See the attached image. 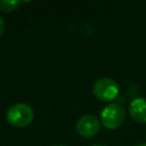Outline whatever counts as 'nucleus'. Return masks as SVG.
I'll list each match as a JSON object with an SVG mask.
<instances>
[{
  "label": "nucleus",
  "mask_w": 146,
  "mask_h": 146,
  "mask_svg": "<svg viewBox=\"0 0 146 146\" xmlns=\"http://www.w3.org/2000/svg\"><path fill=\"white\" fill-rule=\"evenodd\" d=\"M6 119L10 125L15 128H24L32 123L34 119V112L27 104L18 103L9 107Z\"/></svg>",
  "instance_id": "1"
},
{
  "label": "nucleus",
  "mask_w": 146,
  "mask_h": 146,
  "mask_svg": "<svg viewBox=\"0 0 146 146\" xmlns=\"http://www.w3.org/2000/svg\"><path fill=\"white\" fill-rule=\"evenodd\" d=\"M124 117H125V112L120 103H110L103 108L100 113L102 123L108 130H114L120 128L121 124L124 122Z\"/></svg>",
  "instance_id": "2"
},
{
  "label": "nucleus",
  "mask_w": 146,
  "mask_h": 146,
  "mask_svg": "<svg viewBox=\"0 0 146 146\" xmlns=\"http://www.w3.org/2000/svg\"><path fill=\"white\" fill-rule=\"evenodd\" d=\"M119 84L110 78H102L97 80L92 87V92L96 98L102 102H112L119 95Z\"/></svg>",
  "instance_id": "3"
},
{
  "label": "nucleus",
  "mask_w": 146,
  "mask_h": 146,
  "mask_svg": "<svg viewBox=\"0 0 146 146\" xmlns=\"http://www.w3.org/2000/svg\"><path fill=\"white\" fill-rule=\"evenodd\" d=\"M100 129V122L97 119V116L87 114L81 116L76 122V131L80 136L84 138L94 137L98 133Z\"/></svg>",
  "instance_id": "4"
},
{
  "label": "nucleus",
  "mask_w": 146,
  "mask_h": 146,
  "mask_svg": "<svg viewBox=\"0 0 146 146\" xmlns=\"http://www.w3.org/2000/svg\"><path fill=\"white\" fill-rule=\"evenodd\" d=\"M129 114L137 123H146V99H132L129 105Z\"/></svg>",
  "instance_id": "5"
},
{
  "label": "nucleus",
  "mask_w": 146,
  "mask_h": 146,
  "mask_svg": "<svg viewBox=\"0 0 146 146\" xmlns=\"http://www.w3.org/2000/svg\"><path fill=\"white\" fill-rule=\"evenodd\" d=\"M21 5V2L18 0H0V11H5V13H10L14 11L18 8V6Z\"/></svg>",
  "instance_id": "6"
},
{
  "label": "nucleus",
  "mask_w": 146,
  "mask_h": 146,
  "mask_svg": "<svg viewBox=\"0 0 146 146\" xmlns=\"http://www.w3.org/2000/svg\"><path fill=\"white\" fill-rule=\"evenodd\" d=\"M3 32H5V22H3V19L0 17V36L2 35Z\"/></svg>",
  "instance_id": "7"
},
{
  "label": "nucleus",
  "mask_w": 146,
  "mask_h": 146,
  "mask_svg": "<svg viewBox=\"0 0 146 146\" xmlns=\"http://www.w3.org/2000/svg\"><path fill=\"white\" fill-rule=\"evenodd\" d=\"M92 146H106V145H103V144H95V145H92Z\"/></svg>",
  "instance_id": "8"
},
{
  "label": "nucleus",
  "mask_w": 146,
  "mask_h": 146,
  "mask_svg": "<svg viewBox=\"0 0 146 146\" xmlns=\"http://www.w3.org/2000/svg\"><path fill=\"white\" fill-rule=\"evenodd\" d=\"M136 146H146V143H143V144H138V145H136Z\"/></svg>",
  "instance_id": "9"
},
{
  "label": "nucleus",
  "mask_w": 146,
  "mask_h": 146,
  "mask_svg": "<svg viewBox=\"0 0 146 146\" xmlns=\"http://www.w3.org/2000/svg\"><path fill=\"white\" fill-rule=\"evenodd\" d=\"M55 146H66V145H55Z\"/></svg>",
  "instance_id": "10"
}]
</instances>
